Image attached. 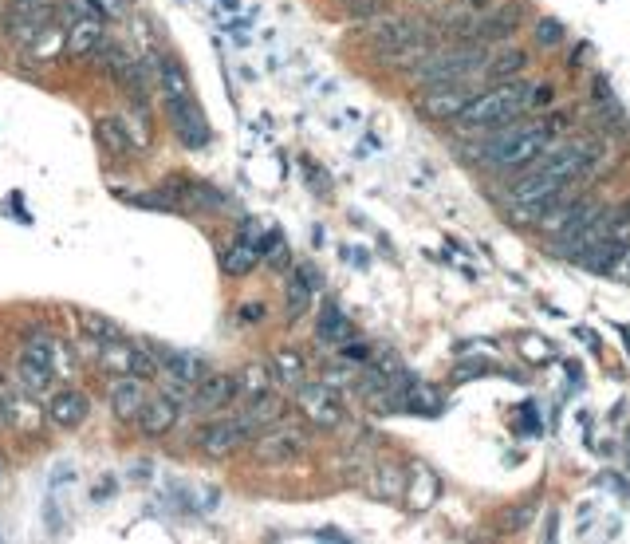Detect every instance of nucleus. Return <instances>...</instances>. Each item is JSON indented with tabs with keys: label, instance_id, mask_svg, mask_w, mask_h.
<instances>
[{
	"label": "nucleus",
	"instance_id": "22",
	"mask_svg": "<svg viewBox=\"0 0 630 544\" xmlns=\"http://www.w3.org/2000/svg\"><path fill=\"white\" fill-rule=\"evenodd\" d=\"M371 493L382 497V501H398L402 493H406V466H398V462H378L371 466Z\"/></svg>",
	"mask_w": 630,
	"mask_h": 544
},
{
	"label": "nucleus",
	"instance_id": "24",
	"mask_svg": "<svg viewBox=\"0 0 630 544\" xmlns=\"http://www.w3.org/2000/svg\"><path fill=\"white\" fill-rule=\"evenodd\" d=\"M308 308H312V280H308V272H296L284 284V312H288V320H300Z\"/></svg>",
	"mask_w": 630,
	"mask_h": 544
},
{
	"label": "nucleus",
	"instance_id": "1",
	"mask_svg": "<svg viewBox=\"0 0 630 544\" xmlns=\"http://www.w3.org/2000/svg\"><path fill=\"white\" fill-rule=\"evenodd\" d=\"M556 138H564V123H556V115H536V119H512L504 127L481 131L473 135V142L457 146V154L481 170L516 174L528 162H536Z\"/></svg>",
	"mask_w": 630,
	"mask_h": 544
},
{
	"label": "nucleus",
	"instance_id": "8",
	"mask_svg": "<svg viewBox=\"0 0 630 544\" xmlns=\"http://www.w3.org/2000/svg\"><path fill=\"white\" fill-rule=\"evenodd\" d=\"M237 399H241V387L233 371H205L189 391V410L209 418V414H225Z\"/></svg>",
	"mask_w": 630,
	"mask_h": 544
},
{
	"label": "nucleus",
	"instance_id": "5",
	"mask_svg": "<svg viewBox=\"0 0 630 544\" xmlns=\"http://www.w3.org/2000/svg\"><path fill=\"white\" fill-rule=\"evenodd\" d=\"M48 422V410L40 407V395L24 391L16 379L4 383L0 391V426L12 430V434H24V438H36Z\"/></svg>",
	"mask_w": 630,
	"mask_h": 544
},
{
	"label": "nucleus",
	"instance_id": "14",
	"mask_svg": "<svg viewBox=\"0 0 630 544\" xmlns=\"http://www.w3.org/2000/svg\"><path fill=\"white\" fill-rule=\"evenodd\" d=\"M162 107H166V123H170V131L182 138L189 150H201V146L209 142L205 115H201V107H197L193 95H186V99H162Z\"/></svg>",
	"mask_w": 630,
	"mask_h": 544
},
{
	"label": "nucleus",
	"instance_id": "32",
	"mask_svg": "<svg viewBox=\"0 0 630 544\" xmlns=\"http://www.w3.org/2000/svg\"><path fill=\"white\" fill-rule=\"evenodd\" d=\"M91 4H95L103 16H126V12H130V4H126V0H91Z\"/></svg>",
	"mask_w": 630,
	"mask_h": 544
},
{
	"label": "nucleus",
	"instance_id": "3",
	"mask_svg": "<svg viewBox=\"0 0 630 544\" xmlns=\"http://www.w3.org/2000/svg\"><path fill=\"white\" fill-rule=\"evenodd\" d=\"M308 446H312V430H308L304 422H292V418L284 414L280 422H272L268 430H260V434L252 438V458H256L260 466H288V462L304 458Z\"/></svg>",
	"mask_w": 630,
	"mask_h": 544
},
{
	"label": "nucleus",
	"instance_id": "19",
	"mask_svg": "<svg viewBox=\"0 0 630 544\" xmlns=\"http://www.w3.org/2000/svg\"><path fill=\"white\" fill-rule=\"evenodd\" d=\"M178 410H182V403H174L170 395H150L142 414H138V430L146 438H166L178 426Z\"/></svg>",
	"mask_w": 630,
	"mask_h": 544
},
{
	"label": "nucleus",
	"instance_id": "28",
	"mask_svg": "<svg viewBox=\"0 0 630 544\" xmlns=\"http://www.w3.org/2000/svg\"><path fill=\"white\" fill-rule=\"evenodd\" d=\"M237 387H241V399L268 395V391H272V371H268L264 363H249L245 371H237Z\"/></svg>",
	"mask_w": 630,
	"mask_h": 544
},
{
	"label": "nucleus",
	"instance_id": "12",
	"mask_svg": "<svg viewBox=\"0 0 630 544\" xmlns=\"http://www.w3.org/2000/svg\"><path fill=\"white\" fill-rule=\"evenodd\" d=\"M430 24L426 20H414V16H390V12H375L371 20H367V40L378 48V56H386V52H394V48H402L406 40H414L418 32H426Z\"/></svg>",
	"mask_w": 630,
	"mask_h": 544
},
{
	"label": "nucleus",
	"instance_id": "23",
	"mask_svg": "<svg viewBox=\"0 0 630 544\" xmlns=\"http://www.w3.org/2000/svg\"><path fill=\"white\" fill-rule=\"evenodd\" d=\"M402 497H410V509H430L438 501V474L426 470V466H414L406 474V493Z\"/></svg>",
	"mask_w": 630,
	"mask_h": 544
},
{
	"label": "nucleus",
	"instance_id": "2",
	"mask_svg": "<svg viewBox=\"0 0 630 544\" xmlns=\"http://www.w3.org/2000/svg\"><path fill=\"white\" fill-rule=\"evenodd\" d=\"M544 99H548V83H532V79L516 75V79H504V83L485 87V91L453 119V127L465 131V135H481V131H493V127H504V123H512V119L536 111Z\"/></svg>",
	"mask_w": 630,
	"mask_h": 544
},
{
	"label": "nucleus",
	"instance_id": "26",
	"mask_svg": "<svg viewBox=\"0 0 630 544\" xmlns=\"http://www.w3.org/2000/svg\"><path fill=\"white\" fill-rule=\"evenodd\" d=\"M130 375L142 379V383H158V379H162V359H158V351L146 347V343L130 340Z\"/></svg>",
	"mask_w": 630,
	"mask_h": 544
},
{
	"label": "nucleus",
	"instance_id": "11",
	"mask_svg": "<svg viewBox=\"0 0 630 544\" xmlns=\"http://www.w3.org/2000/svg\"><path fill=\"white\" fill-rule=\"evenodd\" d=\"M524 16H528V4L524 0H497L485 16H481V28H477V40L497 48V44H508L520 28H524Z\"/></svg>",
	"mask_w": 630,
	"mask_h": 544
},
{
	"label": "nucleus",
	"instance_id": "10",
	"mask_svg": "<svg viewBox=\"0 0 630 544\" xmlns=\"http://www.w3.org/2000/svg\"><path fill=\"white\" fill-rule=\"evenodd\" d=\"M60 16L56 0H12L4 12V32L20 44H28L36 32H44L52 20Z\"/></svg>",
	"mask_w": 630,
	"mask_h": 544
},
{
	"label": "nucleus",
	"instance_id": "35",
	"mask_svg": "<svg viewBox=\"0 0 630 544\" xmlns=\"http://www.w3.org/2000/svg\"><path fill=\"white\" fill-rule=\"evenodd\" d=\"M0 474H4V466H0Z\"/></svg>",
	"mask_w": 630,
	"mask_h": 544
},
{
	"label": "nucleus",
	"instance_id": "17",
	"mask_svg": "<svg viewBox=\"0 0 630 544\" xmlns=\"http://www.w3.org/2000/svg\"><path fill=\"white\" fill-rule=\"evenodd\" d=\"M95 142H99V150L111 162H126V158H134L142 150V142L130 135L126 119H119V115H99L95 119Z\"/></svg>",
	"mask_w": 630,
	"mask_h": 544
},
{
	"label": "nucleus",
	"instance_id": "30",
	"mask_svg": "<svg viewBox=\"0 0 630 544\" xmlns=\"http://www.w3.org/2000/svg\"><path fill=\"white\" fill-rule=\"evenodd\" d=\"M319 340L323 343H347L351 340V328H347V320L327 304L323 308V316H319Z\"/></svg>",
	"mask_w": 630,
	"mask_h": 544
},
{
	"label": "nucleus",
	"instance_id": "29",
	"mask_svg": "<svg viewBox=\"0 0 630 544\" xmlns=\"http://www.w3.org/2000/svg\"><path fill=\"white\" fill-rule=\"evenodd\" d=\"M272 371L284 379V383H304V371H308V363H304V355L300 351H292V347H280L276 355H272Z\"/></svg>",
	"mask_w": 630,
	"mask_h": 544
},
{
	"label": "nucleus",
	"instance_id": "13",
	"mask_svg": "<svg viewBox=\"0 0 630 544\" xmlns=\"http://www.w3.org/2000/svg\"><path fill=\"white\" fill-rule=\"evenodd\" d=\"M603 202L607 198H599V194H583L579 202L571 205V213H567V221L552 233V253L556 257H564V261H571V253H575V245H579V237H583V229L595 221V213L603 209Z\"/></svg>",
	"mask_w": 630,
	"mask_h": 544
},
{
	"label": "nucleus",
	"instance_id": "7",
	"mask_svg": "<svg viewBox=\"0 0 630 544\" xmlns=\"http://www.w3.org/2000/svg\"><path fill=\"white\" fill-rule=\"evenodd\" d=\"M12 379H16L24 391H32V395H52V379H56V343L44 340V336L24 343Z\"/></svg>",
	"mask_w": 630,
	"mask_h": 544
},
{
	"label": "nucleus",
	"instance_id": "18",
	"mask_svg": "<svg viewBox=\"0 0 630 544\" xmlns=\"http://www.w3.org/2000/svg\"><path fill=\"white\" fill-rule=\"evenodd\" d=\"M528 68H532V52L508 40V44H497V48L489 52V60H485V68H481V79L493 87V83H504V79L524 75Z\"/></svg>",
	"mask_w": 630,
	"mask_h": 544
},
{
	"label": "nucleus",
	"instance_id": "27",
	"mask_svg": "<svg viewBox=\"0 0 630 544\" xmlns=\"http://www.w3.org/2000/svg\"><path fill=\"white\" fill-rule=\"evenodd\" d=\"M79 324H83V336L91 343H111V340H123V328L99 312H79Z\"/></svg>",
	"mask_w": 630,
	"mask_h": 544
},
{
	"label": "nucleus",
	"instance_id": "31",
	"mask_svg": "<svg viewBox=\"0 0 630 544\" xmlns=\"http://www.w3.org/2000/svg\"><path fill=\"white\" fill-rule=\"evenodd\" d=\"M532 36H536V44L540 48H560V40H564V24L560 20H552V16H540L536 24H532Z\"/></svg>",
	"mask_w": 630,
	"mask_h": 544
},
{
	"label": "nucleus",
	"instance_id": "21",
	"mask_svg": "<svg viewBox=\"0 0 630 544\" xmlns=\"http://www.w3.org/2000/svg\"><path fill=\"white\" fill-rule=\"evenodd\" d=\"M154 351H158V359H162V375H174V379H182L189 387L205 375V363H201L193 351H182V347H154Z\"/></svg>",
	"mask_w": 630,
	"mask_h": 544
},
{
	"label": "nucleus",
	"instance_id": "25",
	"mask_svg": "<svg viewBox=\"0 0 630 544\" xmlns=\"http://www.w3.org/2000/svg\"><path fill=\"white\" fill-rule=\"evenodd\" d=\"M99 375H107V379L130 375V340L99 343Z\"/></svg>",
	"mask_w": 630,
	"mask_h": 544
},
{
	"label": "nucleus",
	"instance_id": "9",
	"mask_svg": "<svg viewBox=\"0 0 630 544\" xmlns=\"http://www.w3.org/2000/svg\"><path fill=\"white\" fill-rule=\"evenodd\" d=\"M296 407L315 430H335L347 418V410L339 403V391L331 383H300L296 387Z\"/></svg>",
	"mask_w": 630,
	"mask_h": 544
},
{
	"label": "nucleus",
	"instance_id": "4",
	"mask_svg": "<svg viewBox=\"0 0 630 544\" xmlns=\"http://www.w3.org/2000/svg\"><path fill=\"white\" fill-rule=\"evenodd\" d=\"M489 83L481 75H465V79H453V83H441L418 95V115L430 119V123H453Z\"/></svg>",
	"mask_w": 630,
	"mask_h": 544
},
{
	"label": "nucleus",
	"instance_id": "16",
	"mask_svg": "<svg viewBox=\"0 0 630 544\" xmlns=\"http://www.w3.org/2000/svg\"><path fill=\"white\" fill-rule=\"evenodd\" d=\"M44 410H48V422L56 430H79L87 422V414H91V399L79 387H60V391L48 395Z\"/></svg>",
	"mask_w": 630,
	"mask_h": 544
},
{
	"label": "nucleus",
	"instance_id": "34",
	"mask_svg": "<svg viewBox=\"0 0 630 544\" xmlns=\"http://www.w3.org/2000/svg\"><path fill=\"white\" fill-rule=\"evenodd\" d=\"M619 272H623V276H630V245H627V253L619 257V265H615V276H619Z\"/></svg>",
	"mask_w": 630,
	"mask_h": 544
},
{
	"label": "nucleus",
	"instance_id": "33",
	"mask_svg": "<svg viewBox=\"0 0 630 544\" xmlns=\"http://www.w3.org/2000/svg\"><path fill=\"white\" fill-rule=\"evenodd\" d=\"M241 320H264V304H245V312H241Z\"/></svg>",
	"mask_w": 630,
	"mask_h": 544
},
{
	"label": "nucleus",
	"instance_id": "20",
	"mask_svg": "<svg viewBox=\"0 0 630 544\" xmlns=\"http://www.w3.org/2000/svg\"><path fill=\"white\" fill-rule=\"evenodd\" d=\"M237 414H241V422L249 426V434L256 438L260 430H268L272 422H280V418L288 414V403H284L280 395H272V391H268V395H256V399H245V407L237 410Z\"/></svg>",
	"mask_w": 630,
	"mask_h": 544
},
{
	"label": "nucleus",
	"instance_id": "15",
	"mask_svg": "<svg viewBox=\"0 0 630 544\" xmlns=\"http://www.w3.org/2000/svg\"><path fill=\"white\" fill-rule=\"evenodd\" d=\"M150 399V383L134 379V375H119L107 383V403H111V414L119 426H138V414Z\"/></svg>",
	"mask_w": 630,
	"mask_h": 544
},
{
	"label": "nucleus",
	"instance_id": "6",
	"mask_svg": "<svg viewBox=\"0 0 630 544\" xmlns=\"http://www.w3.org/2000/svg\"><path fill=\"white\" fill-rule=\"evenodd\" d=\"M197 450L205 454V458H229V454H237L241 446H249L252 442V434H249V426L241 422V414H209L205 422H201V430H197Z\"/></svg>",
	"mask_w": 630,
	"mask_h": 544
}]
</instances>
